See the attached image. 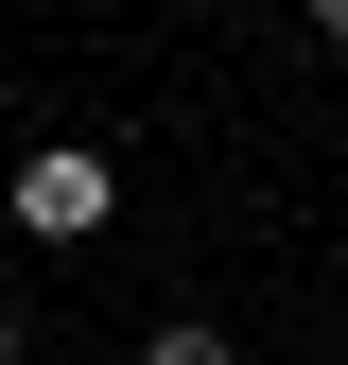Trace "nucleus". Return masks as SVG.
I'll return each instance as SVG.
<instances>
[{
	"instance_id": "nucleus-1",
	"label": "nucleus",
	"mask_w": 348,
	"mask_h": 365,
	"mask_svg": "<svg viewBox=\"0 0 348 365\" xmlns=\"http://www.w3.org/2000/svg\"><path fill=\"white\" fill-rule=\"evenodd\" d=\"M105 209H122V174L87 140H35L18 157V226H35V244H105Z\"/></svg>"
},
{
	"instance_id": "nucleus-2",
	"label": "nucleus",
	"mask_w": 348,
	"mask_h": 365,
	"mask_svg": "<svg viewBox=\"0 0 348 365\" xmlns=\"http://www.w3.org/2000/svg\"><path fill=\"white\" fill-rule=\"evenodd\" d=\"M140 365H244V348L209 331V313H157V331H140Z\"/></svg>"
},
{
	"instance_id": "nucleus-3",
	"label": "nucleus",
	"mask_w": 348,
	"mask_h": 365,
	"mask_svg": "<svg viewBox=\"0 0 348 365\" xmlns=\"http://www.w3.org/2000/svg\"><path fill=\"white\" fill-rule=\"evenodd\" d=\"M314 35H348V0H314Z\"/></svg>"
}]
</instances>
